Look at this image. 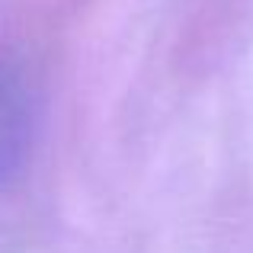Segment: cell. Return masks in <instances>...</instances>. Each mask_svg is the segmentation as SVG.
Returning a JSON list of instances; mask_svg holds the SVG:
<instances>
[{
  "instance_id": "cell-1",
  "label": "cell",
  "mask_w": 253,
  "mask_h": 253,
  "mask_svg": "<svg viewBox=\"0 0 253 253\" xmlns=\"http://www.w3.org/2000/svg\"><path fill=\"white\" fill-rule=\"evenodd\" d=\"M26 144H29L26 90L10 71L0 68V186L19 170Z\"/></svg>"
}]
</instances>
